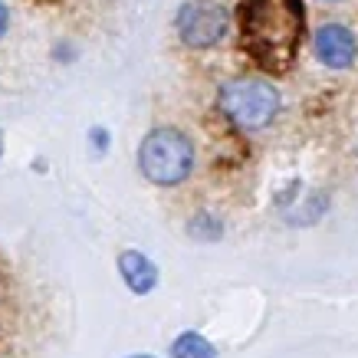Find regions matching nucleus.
Returning a JSON list of instances; mask_svg holds the SVG:
<instances>
[{
	"label": "nucleus",
	"mask_w": 358,
	"mask_h": 358,
	"mask_svg": "<svg viewBox=\"0 0 358 358\" xmlns=\"http://www.w3.org/2000/svg\"><path fill=\"white\" fill-rule=\"evenodd\" d=\"M315 3H342V0H315Z\"/></svg>",
	"instance_id": "nucleus-10"
},
{
	"label": "nucleus",
	"mask_w": 358,
	"mask_h": 358,
	"mask_svg": "<svg viewBox=\"0 0 358 358\" xmlns=\"http://www.w3.org/2000/svg\"><path fill=\"white\" fill-rule=\"evenodd\" d=\"M89 138H92V148H96L99 155L109 148V131H106V129H92V131H89Z\"/></svg>",
	"instance_id": "nucleus-8"
},
{
	"label": "nucleus",
	"mask_w": 358,
	"mask_h": 358,
	"mask_svg": "<svg viewBox=\"0 0 358 358\" xmlns=\"http://www.w3.org/2000/svg\"><path fill=\"white\" fill-rule=\"evenodd\" d=\"M313 56L326 69H352L358 63V36L345 23H322L313 33Z\"/></svg>",
	"instance_id": "nucleus-4"
},
{
	"label": "nucleus",
	"mask_w": 358,
	"mask_h": 358,
	"mask_svg": "<svg viewBox=\"0 0 358 358\" xmlns=\"http://www.w3.org/2000/svg\"><path fill=\"white\" fill-rule=\"evenodd\" d=\"M174 33L187 50H210L230 33V10L220 0H185L174 13Z\"/></svg>",
	"instance_id": "nucleus-3"
},
{
	"label": "nucleus",
	"mask_w": 358,
	"mask_h": 358,
	"mask_svg": "<svg viewBox=\"0 0 358 358\" xmlns=\"http://www.w3.org/2000/svg\"><path fill=\"white\" fill-rule=\"evenodd\" d=\"M131 358H152V355H131Z\"/></svg>",
	"instance_id": "nucleus-11"
},
{
	"label": "nucleus",
	"mask_w": 358,
	"mask_h": 358,
	"mask_svg": "<svg viewBox=\"0 0 358 358\" xmlns=\"http://www.w3.org/2000/svg\"><path fill=\"white\" fill-rule=\"evenodd\" d=\"M141 174L158 187H174L194 171V145L178 129H152L138 145Z\"/></svg>",
	"instance_id": "nucleus-2"
},
{
	"label": "nucleus",
	"mask_w": 358,
	"mask_h": 358,
	"mask_svg": "<svg viewBox=\"0 0 358 358\" xmlns=\"http://www.w3.org/2000/svg\"><path fill=\"white\" fill-rule=\"evenodd\" d=\"M171 358H217V348L201 332H181L171 342Z\"/></svg>",
	"instance_id": "nucleus-6"
},
{
	"label": "nucleus",
	"mask_w": 358,
	"mask_h": 358,
	"mask_svg": "<svg viewBox=\"0 0 358 358\" xmlns=\"http://www.w3.org/2000/svg\"><path fill=\"white\" fill-rule=\"evenodd\" d=\"M119 273H122V280H125V286H129L135 296L152 293L155 286H158V266H155L145 253H138V250H122Z\"/></svg>",
	"instance_id": "nucleus-5"
},
{
	"label": "nucleus",
	"mask_w": 358,
	"mask_h": 358,
	"mask_svg": "<svg viewBox=\"0 0 358 358\" xmlns=\"http://www.w3.org/2000/svg\"><path fill=\"white\" fill-rule=\"evenodd\" d=\"M220 115L243 131L266 129L282 109L280 89L260 76H234L217 89Z\"/></svg>",
	"instance_id": "nucleus-1"
},
{
	"label": "nucleus",
	"mask_w": 358,
	"mask_h": 358,
	"mask_svg": "<svg viewBox=\"0 0 358 358\" xmlns=\"http://www.w3.org/2000/svg\"><path fill=\"white\" fill-rule=\"evenodd\" d=\"M7 27H10V10H7V3L0 0V36L7 33Z\"/></svg>",
	"instance_id": "nucleus-9"
},
{
	"label": "nucleus",
	"mask_w": 358,
	"mask_h": 358,
	"mask_svg": "<svg viewBox=\"0 0 358 358\" xmlns=\"http://www.w3.org/2000/svg\"><path fill=\"white\" fill-rule=\"evenodd\" d=\"M187 237L201 240V243H217L224 237V220L214 217V214H194V217L187 220Z\"/></svg>",
	"instance_id": "nucleus-7"
}]
</instances>
